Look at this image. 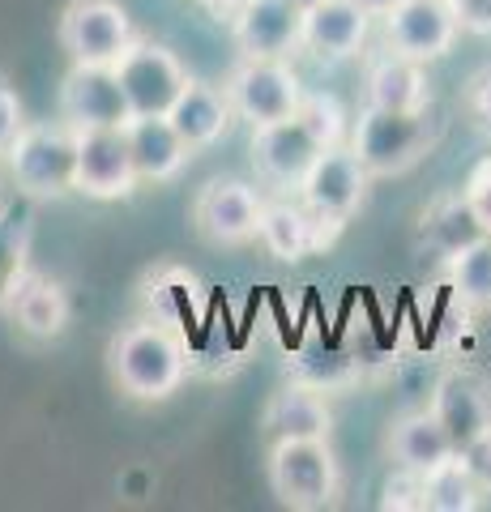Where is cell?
<instances>
[{
    "label": "cell",
    "instance_id": "obj_1",
    "mask_svg": "<svg viewBox=\"0 0 491 512\" xmlns=\"http://www.w3.org/2000/svg\"><path fill=\"white\" fill-rule=\"evenodd\" d=\"M107 359H112V380L133 402H167L188 372L184 342L167 325H154V320L120 329Z\"/></svg>",
    "mask_w": 491,
    "mask_h": 512
},
{
    "label": "cell",
    "instance_id": "obj_2",
    "mask_svg": "<svg viewBox=\"0 0 491 512\" xmlns=\"http://www.w3.org/2000/svg\"><path fill=\"white\" fill-rule=\"evenodd\" d=\"M9 158V180L18 184L22 197H65L77 180V128L69 120L60 124H22L5 150Z\"/></svg>",
    "mask_w": 491,
    "mask_h": 512
},
{
    "label": "cell",
    "instance_id": "obj_3",
    "mask_svg": "<svg viewBox=\"0 0 491 512\" xmlns=\"http://www.w3.org/2000/svg\"><path fill=\"white\" fill-rule=\"evenodd\" d=\"M269 487L295 512L329 508L342 487V470L329 440H274V448H269Z\"/></svg>",
    "mask_w": 491,
    "mask_h": 512
},
{
    "label": "cell",
    "instance_id": "obj_4",
    "mask_svg": "<svg viewBox=\"0 0 491 512\" xmlns=\"http://www.w3.org/2000/svg\"><path fill=\"white\" fill-rule=\"evenodd\" d=\"M351 146L363 158L368 175H402L432 150L427 111H385L368 103L355 120Z\"/></svg>",
    "mask_w": 491,
    "mask_h": 512
},
{
    "label": "cell",
    "instance_id": "obj_5",
    "mask_svg": "<svg viewBox=\"0 0 491 512\" xmlns=\"http://www.w3.org/2000/svg\"><path fill=\"white\" fill-rule=\"evenodd\" d=\"M368 180L372 175L355 154V146H329L299 184V201L308 205L316 227L338 231L359 214L363 197H368Z\"/></svg>",
    "mask_w": 491,
    "mask_h": 512
},
{
    "label": "cell",
    "instance_id": "obj_6",
    "mask_svg": "<svg viewBox=\"0 0 491 512\" xmlns=\"http://www.w3.org/2000/svg\"><path fill=\"white\" fill-rule=\"evenodd\" d=\"M227 99L235 107V116L257 124H274L287 120L304 103V86H299V73L287 60H265V56H244L227 77Z\"/></svg>",
    "mask_w": 491,
    "mask_h": 512
},
{
    "label": "cell",
    "instance_id": "obj_7",
    "mask_svg": "<svg viewBox=\"0 0 491 512\" xmlns=\"http://www.w3.org/2000/svg\"><path fill=\"white\" fill-rule=\"evenodd\" d=\"M137 30L120 0H69L60 13V47L73 64H120Z\"/></svg>",
    "mask_w": 491,
    "mask_h": 512
},
{
    "label": "cell",
    "instance_id": "obj_8",
    "mask_svg": "<svg viewBox=\"0 0 491 512\" xmlns=\"http://www.w3.org/2000/svg\"><path fill=\"white\" fill-rule=\"evenodd\" d=\"M116 73H120L124 94H129L133 116H167L184 94V86L193 82L184 73L180 56L154 39H133V47L120 56Z\"/></svg>",
    "mask_w": 491,
    "mask_h": 512
},
{
    "label": "cell",
    "instance_id": "obj_9",
    "mask_svg": "<svg viewBox=\"0 0 491 512\" xmlns=\"http://www.w3.org/2000/svg\"><path fill=\"white\" fill-rule=\"evenodd\" d=\"M60 120L73 128H129L133 107L116 64H73L60 82Z\"/></svg>",
    "mask_w": 491,
    "mask_h": 512
},
{
    "label": "cell",
    "instance_id": "obj_10",
    "mask_svg": "<svg viewBox=\"0 0 491 512\" xmlns=\"http://www.w3.org/2000/svg\"><path fill=\"white\" fill-rule=\"evenodd\" d=\"M137 167L124 128H77V180L73 192H86L94 201L133 197Z\"/></svg>",
    "mask_w": 491,
    "mask_h": 512
},
{
    "label": "cell",
    "instance_id": "obj_11",
    "mask_svg": "<svg viewBox=\"0 0 491 512\" xmlns=\"http://www.w3.org/2000/svg\"><path fill=\"white\" fill-rule=\"evenodd\" d=\"M261 210H265V201L257 197V188L235 180V175H218V180H210L197 192L193 222H197L201 239H210V244L240 248L248 239H257Z\"/></svg>",
    "mask_w": 491,
    "mask_h": 512
},
{
    "label": "cell",
    "instance_id": "obj_12",
    "mask_svg": "<svg viewBox=\"0 0 491 512\" xmlns=\"http://www.w3.org/2000/svg\"><path fill=\"white\" fill-rule=\"evenodd\" d=\"M457 35H462V26H457L453 0H402V5L385 18L389 52L410 56L419 64L445 60L453 52Z\"/></svg>",
    "mask_w": 491,
    "mask_h": 512
},
{
    "label": "cell",
    "instance_id": "obj_13",
    "mask_svg": "<svg viewBox=\"0 0 491 512\" xmlns=\"http://www.w3.org/2000/svg\"><path fill=\"white\" fill-rule=\"evenodd\" d=\"M231 35L244 56L287 60L295 47H304V9L295 0H240Z\"/></svg>",
    "mask_w": 491,
    "mask_h": 512
},
{
    "label": "cell",
    "instance_id": "obj_14",
    "mask_svg": "<svg viewBox=\"0 0 491 512\" xmlns=\"http://www.w3.org/2000/svg\"><path fill=\"white\" fill-rule=\"evenodd\" d=\"M321 154H325V146L308 133V124L299 116L252 128V163L278 188H299Z\"/></svg>",
    "mask_w": 491,
    "mask_h": 512
},
{
    "label": "cell",
    "instance_id": "obj_15",
    "mask_svg": "<svg viewBox=\"0 0 491 512\" xmlns=\"http://www.w3.org/2000/svg\"><path fill=\"white\" fill-rule=\"evenodd\" d=\"M372 13L359 9V0H316L304 9V47L312 56L346 60L368 43Z\"/></svg>",
    "mask_w": 491,
    "mask_h": 512
},
{
    "label": "cell",
    "instance_id": "obj_16",
    "mask_svg": "<svg viewBox=\"0 0 491 512\" xmlns=\"http://www.w3.org/2000/svg\"><path fill=\"white\" fill-rule=\"evenodd\" d=\"M124 133H129V150L141 184H167L188 167L193 146L176 133V124L167 116H133Z\"/></svg>",
    "mask_w": 491,
    "mask_h": 512
},
{
    "label": "cell",
    "instance_id": "obj_17",
    "mask_svg": "<svg viewBox=\"0 0 491 512\" xmlns=\"http://www.w3.org/2000/svg\"><path fill=\"white\" fill-rule=\"evenodd\" d=\"M167 120L176 124V133L188 141L193 150H210L227 137V128L235 120V107L227 99V90H214L205 82H188L176 107L167 111Z\"/></svg>",
    "mask_w": 491,
    "mask_h": 512
},
{
    "label": "cell",
    "instance_id": "obj_18",
    "mask_svg": "<svg viewBox=\"0 0 491 512\" xmlns=\"http://www.w3.org/2000/svg\"><path fill=\"white\" fill-rule=\"evenodd\" d=\"M368 103L385 111H427L432 107V77L410 56H380L368 69Z\"/></svg>",
    "mask_w": 491,
    "mask_h": 512
},
{
    "label": "cell",
    "instance_id": "obj_19",
    "mask_svg": "<svg viewBox=\"0 0 491 512\" xmlns=\"http://www.w3.org/2000/svg\"><path fill=\"white\" fill-rule=\"evenodd\" d=\"M5 308L13 312V320H18V329L26 333V338H39V342L60 338L65 325H69V295H65V286L52 282V278H43V274H26Z\"/></svg>",
    "mask_w": 491,
    "mask_h": 512
},
{
    "label": "cell",
    "instance_id": "obj_20",
    "mask_svg": "<svg viewBox=\"0 0 491 512\" xmlns=\"http://www.w3.org/2000/svg\"><path fill=\"white\" fill-rule=\"evenodd\" d=\"M334 414H329L325 397L304 384L274 393V402L265 406V431L274 440H329Z\"/></svg>",
    "mask_w": 491,
    "mask_h": 512
},
{
    "label": "cell",
    "instance_id": "obj_21",
    "mask_svg": "<svg viewBox=\"0 0 491 512\" xmlns=\"http://www.w3.org/2000/svg\"><path fill=\"white\" fill-rule=\"evenodd\" d=\"M257 239L269 248V256H274V261H287V265L304 261L312 248L325 244L321 231H316V218L308 214L304 201H299V205H291V201H265Z\"/></svg>",
    "mask_w": 491,
    "mask_h": 512
},
{
    "label": "cell",
    "instance_id": "obj_22",
    "mask_svg": "<svg viewBox=\"0 0 491 512\" xmlns=\"http://www.w3.org/2000/svg\"><path fill=\"white\" fill-rule=\"evenodd\" d=\"M389 453H393V461H398L402 470L427 474L432 466H440L445 457H453L457 448L449 440V431L440 427L436 414L423 410V414H406V419L393 423V431H389Z\"/></svg>",
    "mask_w": 491,
    "mask_h": 512
},
{
    "label": "cell",
    "instance_id": "obj_23",
    "mask_svg": "<svg viewBox=\"0 0 491 512\" xmlns=\"http://www.w3.org/2000/svg\"><path fill=\"white\" fill-rule=\"evenodd\" d=\"M432 414L440 419V427L449 431L453 448H462V444H470L474 436L491 431V406H487V397L474 389L466 376H445V380L436 384Z\"/></svg>",
    "mask_w": 491,
    "mask_h": 512
},
{
    "label": "cell",
    "instance_id": "obj_24",
    "mask_svg": "<svg viewBox=\"0 0 491 512\" xmlns=\"http://www.w3.org/2000/svg\"><path fill=\"white\" fill-rule=\"evenodd\" d=\"M30 239H35V210H30V197L0 205V308L13 299L18 282L30 274L26 269Z\"/></svg>",
    "mask_w": 491,
    "mask_h": 512
},
{
    "label": "cell",
    "instance_id": "obj_25",
    "mask_svg": "<svg viewBox=\"0 0 491 512\" xmlns=\"http://www.w3.org/2000/svg\"><path fill=\"white\" fill-rule=\"evenodd\" d=\"M479 504H483V491L466 474L457 453L423 474V508H432V512H474Z\"/></svg>",
    "mask_w": 491,
    "mask_h": 512
},
{
    "label": "cell",
    "instance_id": "obj_26",
    "mask_svg": "<svg viewBox=\"0 0 491 512\" xmlns=\"http://www.w3.org/2000/svg\"><path fill=\"white\" fill-rule=\"evenodd\" d=\"M423 235H427V244H432L449 261V256H457L462 248L479 244L487 231L479 227V218L470 214L466 197H449V201H440L436 210L423 214Z\"/></svg>",
    "mask_w": 491,
    "mask_h": 512
},
{
    "label": "cell",
    "instance_id": "obj_27",
    "mask_svg": "<svg viewBox=\"0 0 491 512\" xmlns=\"http://www.w3.org/2000/svg\"><path fill=\"white\" fill-rule=\"evenodd\" d=\"M449 274H453V286L462 295H470V299L491 295V235H483L479 244L449 256Z\"/></svg>",
    "mask_w": 491,
    "mask_h": 512
},
{
    "label": "cell",
    "instance_id": "obj_28",
    "mask_svg": "<svg viewBox=\"0 0 491 512\" xmlns=\"http://www.w3.org/2000/svg\"><path fill=\"white\" fill-rule=\"evenodd\" d=\"M299 120L308 124V133L321 141V146H342V137H346V111L342 103L334 99V94H304V103H299L295 111Z\"/></svg>",
    "mask_w": 491,
    "mask_h": 512
},
{
    "label": "cell",
    "instance_id": "obj_29",
    "mask_svg": "<svg viewBox=\"0 0 491 512\" xmlns=\"http://www.w3.org/2000/svg\"><path fill=\"white\" fill-rule=\"evenodd\" d=\"M462 197L470 205V214L479 218V227L491 235V158L474 167V175H470L466 188H462Z\"/></svg>",
    "mask_w": 491,
    "mask_h": 512
},
{
    "label": "cell",
    "instance_id": "obj_30",
    "mask_svg": "<svg viewBox=\"0 0 491 512\" xmlns=\"http://www.w3.org/2000/svg\"><path fill=\"white\" fill-rule=\"evenodd\" d=\"M457 457H462L466 474L479 483L483 495H491V431H483V436H474L470 444L457 448Z\"/></svg>",
    "mask_w": 491,
    "mask_h": 512
},
{
    "label": "cell",
    "instance_id": "obj_31",
    "mask_svg": "<svg viewBox=\"0 0 491 512\" xmlns=\"http://www.w3.org/2000/svg\"><path fill=\"white\" fill-rule=\"evenodd\" d=\"M466 111H470L474 128L491 137V69L470 77V86H466Z\"/></svg>",
    "mask_w": 491,
    "mask_h": 512
},
{
    "label": "cell",
    "instance_id": "obj_32",
    "mask_svg": "<svg viewBox=\"0 0 491 512\" xmlns=\"http://www.w3.org/2000/svg\"><path fill=\"white\" fill-rule=\"evenodd\" d=\"M380 508H423V474L402 470L398 478H389Z\"/></svg>",
    "mask_w": 491,
    "mask_h": 512
},
{
    "label": "cell",
    "instance_id": "obj_33",
    "mask_svg": "<svg viewBox=\"0 0 491 512\" xmlns=\"http://www.w3.org/2000/svg\"><path fill=\"white\" fill-rule=\"evenodd\" d=\"M22 99H18V90H13L5 77H0V154H5L13 146V137L22 133Z\"/></svg>",
    "mask_w": 491,
    "mask_h": 512
},
{
    "label": "cell",
    "instance_id": "obj_34",
    "mask_svg": "<svg viewBox=\"0 0 491 512\" xmlns=\"http://www.w3.org/2000/svg\"><path fill=\"white\" fill-rule=\"evenodd\" d=\"M453 13L470 35H491V0H453Z\"/></svg>",
    "mask_w": 491,
    "mask_h": 512
},
{
    "label": "cell",
    "instance_id": "obj_35",
    "mask_svg": "<svg viewBox=\"0 0 491 512\" xmlns=\"http://www.w3.org/2000/svg\"><path fill=\"white\" fill-rule=\"evenodd\" d=\"M398 5H402V0H359V9H368L372 18H389Z\"/></svg>",
    "mask_w": 491,
    "mask_h": 512
},
{
    "label": "cell",
    "instance_id": "obj_36",
    "mask_svg": "<svg viewBox=\"0 0 491 512\" xmlns=\"http://www.w3.org/2000/svg\"><path fill=\"white\" fill-rule=\"evenodd\" d=\"M295 5H299V9H312V5H316V0H295Z\"/></svg>",
    "mask_w": 491,
    "mask_h": 512
}]
</instances>
